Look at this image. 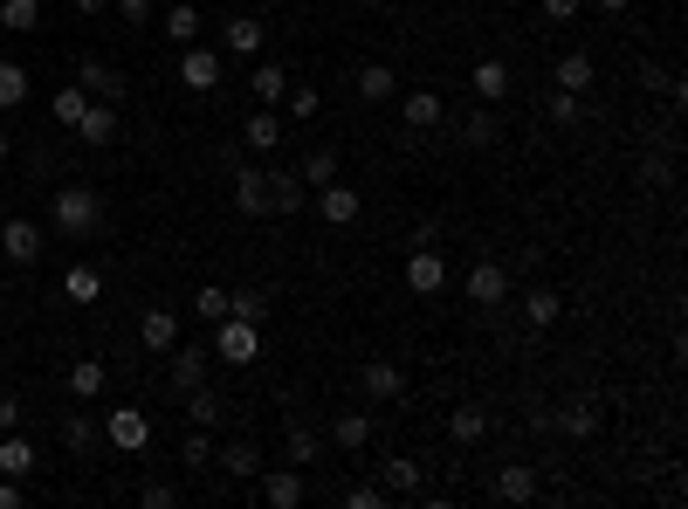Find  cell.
Wrapping results in <instances>:
<instances>
[{
  "instance_id": "1",
  "label": "cell",
  "mask_w": 688,
  "mask_h": 509,
  "mask_svg": "<svg viewBox=\"0 0 688 509\" xmlns=\"http://www.w3.org/2000/svg\"><path fill=\"white\" fill-rule=\"evenodd\" d=\"M48 220H56L63 241H90L97 220H104V193H97V186H56V200H48Z\"/></svg>"
},
{
  "instance_id": "2",
  "label": "cell",
  "mask_w": 688,
  "mask_h": 509,
  "mask_svg": "<svg viewBox=\"0 0 688 509\" xmlns=\"http://www.w3.org/2000/svg\"><path fill=\"white\" fill-rule=\"evenodd\" d=\"M214 359H221V365H255V359H262V324L221 317V324H214Z\"/></svg>"
},
{
  "instance_id": "3",
  "label": "cell",
  "mask_w": 688,
  "mask_h": 509,
  "mask_svg": "<svg viewBox=\"0 0 688 509\" xmlns=\"http://www.w3.org/2000/svg\"><path fill=\"white\" fill-rule=\"evenodd\" d=\"M104 441H111L117 454H138V448L151 441V414H145V406H111V420H104Z\"/></svg>"
},
{
  "instance_id": "4",
  "label": "cell",
  "mask_w": 688,
  "mask_h": 509,
  "mask_svg": "<svg viewBox=\"0 0 688 509\" xmlns=\"http://www.w3.org/2000/svg\"><path fill=\"white\" fill-rule=\"evenodd\" d=\"M221 76H227V63H221V48H207V42H193L187 56H180V83H187V90H200V97L221 90Z\"/></svg>"
},
{
  "instance_id": "5",
  "label": "cell",
  "mask_w": 688,
  "mask_h": 509,
  "mask_svg": "<svg viewBox=\"0 0 688 509\" xmlns=\"http://www.w3.org/2000/svg\"><path fill=\"white\" fill-rule=\"evenodd\" d=\"M303 496H311V489H303V468H269V475H255V502H262V509H296Z\"/></svg>"
},
{
  "instance_id": "6",
  "label": "cell",
  "mask_w": 688,
  "mask_h": 509,
  "mask_svg": "<svg viewBox=\"0 0 688 509\" xmlns=\"http://www.w3.org/2000/svg\"><path fill=\"white\" fill-rule=\"evenodd\" d=\"M406 290H414V296H441L448 290V262H441V248H414V255H406Z\"/></svg>"
},
{
  "instance_id": "7",
  "label": "cell",
  "mask_w": 688,
  "mask_h": 509,
  "mask_svg": "<svg viewBox=\"0 0 688 509\" xmlns=\"http://www.w3.org/2000/svg\"><path fill=\"white\" fill-rule=\"evenodd\" d=\"M0 255H8L14 269H35V262H42V227H35V220H21V214H14V220H0Z\"/></svg>"
},
{
  "instance_id": "8",
  "label": "cell",
  "mask_w": 688,
  "mask_h": 509,
  "mask_svg": "<svg viewBox=\"0 0 688 509\" xmlns=\"http://www.w3.org/2000/svg\"><path fill=\"white\" fill-rule=\"evenodd\" d=\"M262 42H269L262 14H227L221 21V48H227V56H262Z\"/></svg>"
},
{
  "instance_id": "9",
  "label": "cell",
  "mask_w": 688,
  "mask_h": 509,
  "mask_svg": "<svg viewBox=\"0 0 688 509\" xmlns=\"http://www.w3.org/2000/svg\"><path fill=\"white\" fill-rule=\"evenodd\" d=\"M359 207H365L359 186H338V180L317 186V220H324V227H351V220H359Z\"/></svg>"
},
{
  "instance_id": "10",
  "label": "cell",
  "mask_w": 688,
  "mask_h": 509,
  "mask_svg": "<svg viewBox=\"0 0 688 509\" xmlns=\"http://www.w3.org/2000/svg\"><path fill=\"white\" fill-rule=\"evenodd\" d=\"M235 207L248 214V220H262L269 214V166H235Z\"/></svg>"
},
{
  "instance_id": "11",
  "label": "cell",
  "mask_w": 688,
  "mask_h": 509,
  "mask_svg": "<svg viewBox=\"0 0 688 509\" xmlns=\"http://www.w3.org/2000/svg\"><path fill=\"white\" fill-rule=\"evenodd\" d=\"M557 434H572V441H593L599 427H606V406L599 399H565V414H551Z\"/></svg>"
},
{
  "instance_id": "12",
  "label": "cell",
  "mask_w": 688,
  "mask_h": 509,
  "mask_svg": "<svg viewBox=\"0 0 688 509\" xmlns=\"http://www.w3.org/2000/svg\"><path fill=\"white\" fill-rule=\"evenodd\" d=\"M441 117H448L441 90H406V97H399V124H406V132H435Z\"/></svg>"
},
{
  "instance_id": "13",
  "label": "cell",
  "mask_w": 688,
  "mask_h": 509,
  "mask_svg": "<svg viewBox=\"0 0 688 509\" xmlns=\"http://www.w3.org/2000/svg\"><path fill=\"white\" fill-rule=\"evenodd\" d=\"M283 132H290V124H283V117H275L269 104H255V117L241 124V145L255 151V159H269V151H275V145H283Z\"/></svg>"
},
{
  "instance_id": "14",
  "label": "cell",
  "mask_w": 688,
  "mask_h": 509,
  "mask_svg": "<svg viewBox=\"0 0 688 509\" xmlns=\"http://www.w3.org/2000/svg\"><path fill=\"white\" fill-rule=\"evenodd\" d=\"M469 296L482 303V310H496V303L509 296V269H503V262H489V255H482V262L469 269Z\"/></svg>"
},
{
  "instance_id": "15",
  "label": "cell",
  "mask_w": 688,
  "mask_h": 509,
  "mask_svg": "<svg viewBox=\"0 0 688 509\" xmlns=\"http://www.w3.org/2000/svg\"><path fill=\"white\" fill-rule=\"evenodd\" d=\"M469 83H475V97H482V104H503V97L517 90V76H509V63H503V56H482Z\"/></svg>"
},
{
  "instance_id": "16",
  "label": "cell",
  "mask_w": 688,
  "mask_h": 509,
  "mask_svg": "<svg viewBox=\"0 0 688 509\" xmlns=\"http://www.w3.org/2000/svg\"><path fill=\"white\" fill-rule=\"evenodd\" d=\"M207 386V344H172V393Z\"/></svg>"
},
{
  "instance_id": "17",
  "label": "cell",
  "mask_w": 688,
  "mask_h": 509,
  "mask_svg": "<svg viewBox=\"0 0 688 509\" xmlns=\"http://www.w3.org/2000/svg\"><path fill=\"white\" fill-rule=\"evenodd\" d=\"M351 90H359L365 104H393V97H399V69H386V63H365L359 76H351Z\"/></svg>"
},
{
  "instance_id": "18",
  "label": "cell",
  "mask_w": 688,
  "mask_h": 509,
  "mask_svg": "<svg viewBox=\"0 0 688 509\" xmlns=\"http://www.w3.org/2000/svg\"><path fill=\"white\" fill-rule=\"evenodd\" d=\"M138 338H145V351H172L180 344V317H172L166 303H151V310L138 317Z\"/></svg>"
},
{
  "instance_id": "19",
  "label": "cell",
  "mask_w": 688,
  "mask_h": 509,
  "mask_svg": "<svg viewBox=\"0 0 688 509\" xmlns=\"http://www.w3.org/2000/svg\"><path fill=\"white\" fill-rule=\"evenodd\" d=\"M76 138L83 145H117V104H97L90 97V111L76 117Z\"/></svg>"
},
{
  "instance_id": "20",
  "label": "cell",
  "mask_w": 688,
  "mask_h": 509,
  "mask_svg": "<svg viewBox=\"0 0 688 509\" xmlns=\"http://www.w3.org/2000/svg\"><path fill=\"white\" fill-rule=\"evenodd\" d=\"M76 83H83V90L97 97V104H124V76H117L111 63H97V56L83 63V76H76Z\"/></svg>"
},
{
  "instance_id": "21",
  "label": "cell",
  "mask_w": 688,
  "mask_h": 509,
  "mask_svg": "<svg viewBox=\"0 0 688 509\" xmlns=\"http://www.w3.org/2000/svg\"><path fill=\"white\" fill-rule=\"evenodd\" d=\"M303 207H311L303 180H296V172H275V166H269V214H303Z\"/></svg>"
},
{
  "instance_id": "22",
  "label": "cell",
  "mask_w": 688,
  "mask_h": 509,
  "mask_svg": "<svg viewBox=\"0 0 688 509\" xmlns=\"http://www.w3.org/2000/svg\"><path fill=\"white\" fill-rule=\"evenodd\" d=\"M365 441H372V414H359V406H351V414H338V420H330V448L365 454Z\"/></svg>"
},
{
  "instance_id": "23",
  "label": "cell",
  "mask_w": 688,
  "mask_h": 509,
  "mask_svg": "<svg viewBox=\"0 0 688 509\" xmlns=\"http://www.w3.org/2000/svg\"><path fill=\"white\" fill-rule=\"evenodd\" d=\"M42 462H35V441H21V427L14 434H0V475H14V482H29Z\"/></svg>"
},
{
  "instance_id": "24",
  "label": "cell",
  "mask_w": 688,
  "mask_h": 509,
  "mask_svg": "<svg viewBox=\"0 0 688 509\" xmlns=\"http://www.w3.org/2000/svg\"><path fill=\"white\" fill-rule=\"evenodd\" d=\"M248 90H255V104H283V90H290V69H283V63H262V56H255V69H248Z\"/></svg>"
},
{
  "instance_id": "25",
  "label": "cell",
  "mask_w": 688,
  "mask_h": 509,
  "mask_svg": "<svg viewBox=\"0 0 688 509\" xmlns=\"http://www.w3.org/2000/svg\"><path fill=\"white\" fill-rule=\"evenodd\" d=\"M214 468L235 475V482H255V475H262V448H255V441H235V448L214 454Z\"/></svg>"
},
{
  "instance_id": "26",
  "label": "cell",
  "mask_w": 688,
  "mask_h": 509,
  "mask_svg": "<svg viewBox=\"0 0 688 509\" xmlns=\"http://www.w3.org/2000/svg\"><path fill=\"white\" fill-rule=\"evenodd\" d=\"M538 496V468L530 462H509L503 475H496V502H530Z\"/></svg>"
},
{
  "instance_id": "27",
  "label": "cell",
  "mask_w": 688,
  "mask_h": 509,
  "mask_svg": "<svg viewBox=\"0 0 688 509\" xmlns=\"http://www.w3.org/2000/svg\"><path fill=\"white\" fill-rule=\"evenodd\" d=\"M187 399V414H193V427H207V434H214V427L227 420V399L214 393V386H193V393H180Z\"/></svg>"
},
{
  "instance_id": "28",
  "label": "cell",
  "mask_w": 688,
  "mask_h": 509,
  "mask_svg": "<svg viewBox=\"0 0 688 509\" xmlns=\"http://www.w3.org/2000/svg\"><path fill=\"white\" fill-rule=\"evenodd\" d=\"M399 393H406V372L393 359H372L365 365V399H399Z\"/></svg>"
},
{
  "instance_id": "29",
  "label": "cell",
  "mask_w": 688,
  "mask_h": 509,
  "mask_svg": "<svg viewBox=\"0 0 688 509\" xmlns=\"http://www.w3.org/2000/svg\"><path fill=\"white\" fill-rule=\"evenodd\" d=\"M557 90H572V97H585L593 90V56H585V48H572V56H557Z\"/></svg>"
},
{
  "instance_id": "30",
  "label": "cell",
  "mask_w": 688,
  "mask_h": 509,
  "mask_svg": "<svg viewBox=\"0 0 688 509\" xmlns=\"http://www.w3.org/2000/svg\"><path fill=\"white\" fill-rule=\"evenodd\" d=\"M104 386H111V365H104V359H76V365H69V393H76V399H97Z\"/></svg>"
},
{
  "instance_id": "31",
  "label": "cell",
  "mask_w": 688,
  "mask_h": 509,
  "mask_svg": "<svg viewBox=\"0 0 688 509\" xmlns=\"http://www.w3.org/2000/svg\"><path fill=\"white\" fill-rule=\"evenodd\" d=\"M63 296L69 303H97V296H104V275H97L90 262H69L63 269Z\"/></svg>"
},
{
  "instance_id": "32",
  "label": "cell",
  "mask_w": 688,
  "mask_h": 509,
  "mask_svg": "<svg viewBox=\"0 0 688 509\" xmlns=\"http://www.w3.org/2000/svg\"><path fill=\"white\" fill-rule=\"evenodd\" d=\"M200 29H207V21H200V8H193V0H180V8H166V42L193 48V42H200Z\"/></svg>"
},
{
  "instance_id": "33",
  "label": "cell",
  "mask_w": 688,
  "mask_h": 509,
  "mask_svg": "<svg viewBox=\"0 0 688 509\" xmlns=\"http://www.w3.org/2000/svg\"><path fill=\"white\" fill-rule=\"evenodd\" d=\"M317 104H324L317 83H296V76H290V90H283V124H311V117H317Z\"/></svg>"
},
{
  "instance_id": "34",
  "label": "cell",
  "mask_w": 688,
  "mask_h": 509,
  "mask_svg": "<svg viewBox=\"0 0 688 509\" xmlns=\"http://www.w3.org/2000/svg\"><path fill=\"white\" fill-rule=\"evenodd\" d=\"M523 317H530V330H551L557 317H565V296H557V290H530L523 296Z\"/></svg>"
},
{
  "instance_id": "35",
  "label": "cell",
  "mask_w": 688,
  "mask_h": 509,
  "mask_svg": "<svg viewBox=\"0 0 688 509\" xmlns=\"http://www.w3.org/2000/svg\"><path fill=\"white\" fill-rule=\"evenodd\" d=\"M448 434L462 441V448H475L482 434H489V414H482V406H454V414H448Z\"/></svg>"
},
{
  "instance_id": "36",
  "label": "cell",
  "mask_w": 688,
  "mask_h": 509,
  "mask_svg": "<svg viewBox=\"0 0 688 509\" xmlns=\"http://www.w3.org/2000/svg\"><path fill=\"white\" fill-rule=\"evenodd\" d=\"M496 138H503V117H496V104H482V111L462 124V145H469V151H482V145H496Z\"/></svg>"
},
{
  "instance_id": "37",
  "label": "cell",
  "mask_w": 688,
  "mask_h": 509,
  "mask_svg": "<svg viewBox=\"0 0 688 509\" xmlns=\"http://www.w3.org/2000/svg\"><path fill=\"white\" fill-rule=\"evenodd\" d=\"M0 29H8V35L42 29V0H0Z\"/></svg>"
},
{
  "instance_id": "38",
  "label": "cell",
  "mask_w": 688,
  "mask_h": 509,
  "mask_svg": "<svg viewBox=\"0 0 688 509\" xmlns=\"http://www.w3.org/2000/svg\"><path fill=\"white\" fill-rule=\"evenodd\" d=\"M21 104H29V69L0 56V111H21Z\"/></svg>"
},
{
  "instance_id": "39",
  "label": "cell",
  "mask_w": 688,
  "mask_h": 509,
  "mask_svg": "<svg viewBox=\"0 0 688 509\" xmlns=\"http://www.w3.org/2000/svg\"><path fill=\"white\" fill-rule=\"evenodd\" d=\"M193 317L214 330V324L227 317V290H221V283H200V290H193Z\"/></svg>"
},
{
  "instance_id": "40",
  "label": "cell",
  "mask_w": 688,
  "mask_h": 509,
  "mask_svg": "<svg viewBox=\"0 0 688 509\" xmlns=\"http://www.w3.org/2000/svg\"><path fill=\"white\" fill-rule=\"evenodd\" d=\"M214 454H221V448H214V434H207V427H200V434H187V448H180V462H187L193 475H207V468H214Z\"/></svg>"
},
{
  "instance_id": "41",
  "label": "cell",
  "mask_w": 688,
  "mask_h": 509,
  "mask_svg": "<svg viewBox=\"0 0 688 509\" xmlns=\"http://www.w3.org/2000/svg\"><path fill=\"white\" fill-rule=\"evenodd\" d=\"M296 180H303V186H324V180H338V151H330V145H317L311 159H303V172H296Z\"/></svg>"
},
{
  "instance_id": "42",
  "label": "cell",
  "mask_w": 688,
  "mask_h": 509,
  "mask_svg": "<svg viewBox=\"0 0 688 509\" xmlns=\"http://www.w3.org/2000/svg\"><path fill=\"white\" fill-rule=\"evenodd\" d=\"M544 117H551V124H565V132H572V124L585 117V97H572V90H551V97H544Z\"/></svg>"
},
{
  "instance_id": "43",
  "label": "cell",
  "mask_w": 688,
  "mask_h": 509,
  "mask_svg": "<svg viewBox=\"0 0 688 509\" xmlns=\"http://www.w3.org/2000/svg\"><path fill=\"white\" fill-rule=\"evenodd\" d=\"M227 317L262 324V317H269V296H262V290H227Z\"/></svg>"
},
{
  "instance_id": "44",
  "label": "cell",
  "mask_w": 688,
  "mask_h": 509,
  "mask_svg": "<svg viewBox=\"0 0 688 509\" xmlns=\"http://www.w3.org/2000/svg\"><path fill=\"white\" fill-rule=\"evenodd\" d=\"M386 489H399V496L420 489V462H414V454H393V462H386Z\"/></svg>"
},
{
  "instance_id": "45",
  "label": "cell",
  "mask_w": 688,
  "mask_h": 509,
  "mask_svg": "<svg viewBox=\"0 0 688 509\" xmlns=\"http://www.w3.org/2000/svg\"><path fill=\"white\" fill-rule=\"evenodd\" d=\"M283 454H290V468H317V434H311V427H290Z\"/></svg>"
},
{
  "instance_id": "46",
  "label": "cell",
  "mask_w": 688,
  "mask_h": 509,
  "mask_svg": "<svg viewBox=\"0 0 688 509\" xmlns=\"http://www.w3.org/2000/svg\"><path fill=\"white\" fill-rule=\"evenodd\" d=\"M63 441H69V454H90V448H97L90 414H69V420H63Z\"/></svg>"
},
{
  "instance_id": "47",
  "label": "cell",
  "mask_w": 688,
  "mask_h": 509,
  "mask_svg": "<svg viewBox=\"0 0 688 509\" xmlns=\"http://www.w3.org/2000/svg\"><path fill=\"white\" fill-rule=\"evenodd\" d=\"M83 111H90V90H83V83H69V90L56 97V124H76Z\"/></svg>"
},
{
  "instance_id": "48",
  "label": "cell",
  "mask_w": 688,
  "mask_h": 509,
  "mask_svg": "<svg viewBox=\"0 0 688 509\" xmlns=\"http://www.w3.org/2000/svg\"><path fill=\"white\" fill-rule=\"evenodd\" d=\"M138 502H145V509H172V502H180V489H172V482H145Z\"/></svg>"
},
{
  "instance_id": "49",
  "label": "cell",
  "mask_w": 688,
  "mask_h": 509,
  "mask_svg": "<svg viewBox=\"0 0 688 509\" xmlns=\"http://www.w3.org/2000/svg\"><path fill=\"white\" fill-rule=\"evenodd\" d=\"M578 8H585V0H538L544 21H578Z\"/></svg>"
},
{
  "instance_id": "50",
  "label": "cell",
  "mask_w": 688,
  "mask_h": 509,
  "mask_svg": "<svg viewBox=\"0 0 688 509\" xmlns=\"http://www.w3.org/2000/svg\"><path fill=\"white\" fill-rule=\"evenodd\" d=\"M668 180H675L668 159H641V186H668Z\"/></svg>"
},
{
  "instance_id": "51",
  "label": "cell",
  "mask_w": 688,
  "mask_h": 509,
  "mask_svg": "<svg viewBox=\"0 0 688 509\" xmlns=\"http://www.w3.org/2000/svg\"><path fill=\"white\" fill-rule=\"evenodd\" d=\"M345 502H351V509H379V502H386V496H379V489H372V482H351V489H345Z\"/></svg>"
},
{
  "instance_id": "52",
  "label": "cell",
  "mask_w": 688,
  "mask_h": 509,
  "mask_svg": "<svg viewBox=\"0 0 688 509\" xmlns=\"http://www.w3.org/2000/svg\"><path fill=\"white\" fill-rule=\"evenodd\" d=\"M14 427H21V399L0 393V434H14Z\"/></svg>"
},
{
  "instance_id": "53",
  "label": "cell",
  "mask_w": 688,
  "mask_h": 509,
  "mask_svg": "<svg viewBox=\"0 0 688 509\" xmlns=\"http://www.w3.org/2000/svg\"><path fill=\"white\" fill-rule=\"evenodd\" d=\"M117 14L132 21V29H145V21H151V0H117Z\"/></svg>"
},
{
  "instance_id": "54",
  "label": "cell",
  "mask_w": 688,
  "mask_h": 509,
  "mask_svg": "<svg viewBox=\"0 0 688 509\" xmlns=\"http://www.w3.org/2000/svg\"><path fill=\"white\" fill-rule=\"evenodd\" d=\"M0 509H21V482L14 475H0Z\"/></svg>"
},
{
  "instance_id": "55",
  "label": "cell",
  "mask_w": 688,
  "mask_h": 509,
  "mask_svg": "<svg viewBox=\"0 0 688 509\" xmlns=\"http://www.w3.org/2000/svg\"><path fill=\"white\" fill-rule=\"evenodd\" d=\"M593 8H599V14H627V8H633V0H593Z\"/></svg>"
},
{
  "instance_id": "56",
  "label": "cell",
  "mask_w": 688,
  "mask_h": 509,
  "mask_svg": "<svg viewBox=\"0 0 688 509\" xmlns=\"http://www.w3.org/2000/svg\"><path fill=\"white\" fill-rule=\"evenodd\" d=\"M76 14H104V0H76Z\"/></svg>"
},
{
  "instance_id": "57",
  "label": "cell",
  "mask_w": 688,
  "mask_h": 509,
  "mask_svg": "<svg viewBox=\"0 0 688 509\" xmlns=\"http://www.w3.org/2000/svg\"><path fill=\"white\" fill-rule=\"evenodd\" d=\"M8 151H14V145H8V132H0V166H8Z\"/></svg>"
},
{
  "instance_id": "58",
  "label": "cell",
  "mask_w": 688,
  "mask_h": 509,
  "mask_svg": "<svg viewBox=\"0 0 688 509\" xmlns=\"http://www.w3.org/2000/svg\"><path fill=\"white\" fill-rule=\"evenodd\" d=\"M351 8H372V0H351Z\"/></svg>"
}]
</instances>
